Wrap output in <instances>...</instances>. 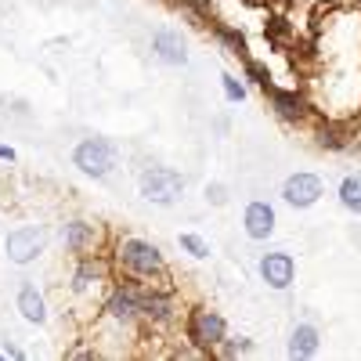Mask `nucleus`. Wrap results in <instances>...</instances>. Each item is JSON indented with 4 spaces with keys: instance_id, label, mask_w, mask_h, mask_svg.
Returning <instances> with one entry per match:
<instances>
[{
    "instance_id": "nucleus-1",
    "label": "nucleus",
    "mask_w": 361,
    "mask_h": 361,
    "mask_svg": "<svg viewBox=\"0 0 361 361\" xmlns=\"http://www.w3.org/2000/svg\"><path fill=\"white\" fill-rule=\"evenodd\" d=\"M180 192H185V177H180L177 170L170 166H152L141 173V195L148 202H159V206H170L180 199Z\"/></svg>"
},
{
    "instance_id": "nucleus-2",
    "label": "nucleus",
    "mask_w": 361,
    "mask_h": 361,
    "mask_svg": "<svg viewBox=\"0 0 361 361\" xmlns=\"http://www.w3.org/2000/svg\"><path fill=\"white\" fill-rule=\"evenodd\" d=\"M119 264L127 271H134V275H166V264H163L159 250L141 243V238H123L119 243Z\"/></svg>"
},
{
    "instance_id": "nucleus-3",
    "label": "nucleus",
    "mask_w": 361,
    "mask_h": 361,
    "mask_svg": "<svg viewBox=\"0 0 361 361\" xmlns=\"http://www.w3.org/2000/svg\"><path fill=\"white\" fill-rule=\"evenodd\" d=\"M188 340L199 347V350H214L228 340V329H224V318L214 314V311H192L188 314Z\"/></svg>"
},
{
    "instance_id": "nucleus-4",
    "label": "nucleus",
    "mask_w": 361,
    "mask_h": 361,
    "mask_svg": "<svg viewBox=\"0 0 361 361\" xmlns=\"http://www.w3.org/2000/svg\"><path fill=\"white\" fill-rule=\"evenodd\" d=\"M76 166L83 170V173H90V177H105L112 166H116V152H112V145L109 141H102V137H90V141H83L80 148H76Z\"/></svg>"
},
{
    "instance_id": "nucleus-5",
    "label": "nucleus",
    "mask_w": 361,
    "mask_h": 361,
    "mask_svg": "<svg viewBox=\"0 0 361 361\" xmlns=\"http://www.w3.org/2000/svg\"><path fill=\"white\" fill-rule=\"evenodd\" d=\"M282 195H286L289 206H311V202H318V195H322V177H314V173H293V177L286 180Z\"/></svg>"
},
{
    "instance_id": "nucleus-6",
    "label": "nucleus",
    "mask_w": 361,
    "mask_h": 361,
    "mask_svg": "<svg viewBox=\"0 0 361 361\" xmlns=\"http://www.w3.org/2000/svg\"><path fill=\"white\" fill-rule=\"evenodd\" d=\"M40 250H44V235L37 228H18V231L8 235V257L15 264H29Z\"/></svg>"
},
{
    "instance_id": "nucleus-7",
    "label": "nucleus",
    "mask_w": 361,
    "mask_h": 361,
    "mask_svg": "<svg viewBox=\"0 0 361 361\" xmlns=\"http://www.w3.org/2000/svg\"><path fill=\"white\" fill-rule=\"evenodd\" d=\"M141 296H145V289H137V286H119V289L109 296L105 311H109L116 322H130V318L141 314Z\"/></svg>"
},
{
    "instance_id": "nucleus-8",
    "label": "nucleus",
    "mask_w": 361,
    "mask_h": 361,
    "mask_svg": "<svg viewBox=\"0 0 361 361\" xmlns=\"http://www.w3.org/2000/svg\"><path fill=\"white\" fill-rule=\"evenodd\" d=\"M293 257L289 253H267L264 257V264H260V275H264V282L271 286V289H289V282H293Z\"/></svg>"
},
{
    "instance_id": "nucleus-9",
    "label": "nucleus",
    "mask_w": 361,
    "mask_h": 361,
    "mask_svg": "<svg viewBox=\"0 0 361 361\" xmlns=\"http://www.w3.org/2000/svg\"><path fill=\"white\" fill-rule=\"evenodd\" d=\"M267 94H271V105H275V112L282 116V119H304L307 116V102L296 94V90H279V87H264Z\"/></svg>"
},
{
    "instance_id": "nucleus-10",
    "label": "nucleus",
    "mask_w": 361,
    "mask_h": 361,
    "mask_svg": "<svg viewBox=\"0 0 361 361\" xmlns=\"http://www.w3.org/2000/svg\"><path fill=\"white\" fill-rule=\"evenodd\" d=\"M271 231H275V209H271L267 202H250V209H246V235L250 238H267Z\"/></svg>"
},
{
    "instance_id": "nucleus-11",
    "label": "nucleus",
    "mask_w": 361,
    "mask_h": 361,
    "mask_svg": "<svg viewBox=\"0 0 361 361\" xmlns=\"http://www.w3.org/2000/svg\"><path fill=\"white\" fill-rule=\"evenodd\" d=\"M152 51L163 58L166 66H185L188 62V54H185V44H180L177 33H170V29H163V33L152 37Z\"/></svg>"
},
{
    "instance_id": "nucleus-12",
    "label": "nucleus",
    "mask_w": 361,
    "mask_h": 361,
    "mask_svg": "<svg viewBox=\"0 0 361 361\" xmlns=\"http://www.w3.org/2000/svg\"><path fill=\"white\" fill-rule=\"evenodd\" d=\"M141 314L148 322H156V325H166L173 318V304H170V296L166 293H145L141 296Z\"/></svg>"
},
{
    "instance_id": "nucleus-13",
    "label": "nucleus",
    "mask_w": 361,
    "mask_h": 361,
    "mask_svg": "<svg viewBox=\"0 0 361 361\" xmlns=\"http://www.w3.org/2000/svg\"><path fill=\"white\" fill-rule=\"evenodd\" d=\"M318 354V329L314 325H296L289 340V357H314Z\"/></svg>"
},
{
    "instance_id": "nucleus-14",
    "label": "nucleus",
    "mask_w": 361,
    "mask_h": 361,
    "mask_svg": "<svg viewBox=\"0 0 361 361\" xmlns=\"http://www.w3.org/2000/svg\"><path fill=\"white\" fill-rule=\"evenodd\" d=\"M66 243H69V250H73V253H83V250H90V246L98 243V231H94V224L73 221V224L66 228Z\"/></svg>"
},
{
    "instance_id": "nucleus-15",
    "label": "nucleus",
    "mask_w": 361,
    "mask_h": 361,
    "mask_svg": "<svg viewBox=\"0 0 361 361\" xmlns=\"http://www.w3.org/2000/svg\"><path fill=\"white\" fill-rule=\"evenodd\" d=\"M18 311H22V318H29V322H44V318H47L44 296H40L33 286H25V289L18 293Z\"/></svg>"
},
{
    "instance_id": "nucleus-16",
    "label": "nucleus",
    "mask_w": 361,
    "mask_h": 361,
    "mask_svg": "<svg viewBox=\"0 0 361 361\" xmlns=\"http://www.w3.org/2000/svg\"><path fill=\"white\" fill-rule=\"evenodd\" d=\"M347 137H354L347 123H322L318 127V145L322 148H343Z\"/></svg>"
},
{
    "instance_id": "nucleus-17",
    "label": "nucleus",
    "mask_w": 361,
    "mask_h": 361,
    "mask_svg": "<svg viewBox=\"0 0 361 361\" xmlns=\"http://www.w3.org/2000/svg\"><path fill=\"white\" fill-rule=\"evenodd\" d=\"M214 37L228 47V54H243V58H250L246 54V40H243V33H235L231 25H224V22H214Z\"/></svg>"
},
{
    "instance_id": "nucleus-18",
    "label": "nucleus",
    "mask_w": 361,
    "mask_h": 361,
    "mask_svg": "<svg viewBox=\"0 0 361 361\" xmlns=\"http://www.w3.org/2000/svg\"><path fill=\"white\" fill-rule=\"evenodd\" d=\"M340 202H343L347 209H354V214H361V177H357V173L347 177L343 185H340Z\"/></svg>"
},
{
    "instance_id": "nucleus-19",
    "label": "nucleus",
    "mask_w": 361,
    "mask_h": 361,
    "mask_svg": "<svg viewBox=\"0 0 361 361\" xmlns=\"http://www.w3.org/2000/svg\"><path fill=\"white\" fill-rule=\"evenodd\" d=\"M177 11H185L192 18V25H206L209 22V4L206 0H173Z\"/></svg>"
},
{
    "instance_id": "nucleus-20",
    "label": "nucleus",
    "mask_w": 361,
    "mask_h": 361,
    "mask_svg": "<svg viewBox=\"0 0 361 361\" xmlns=\"http://www.w3.org/2000/svg\"><path fill=\"white\" fill-rule=\"evenodd\" d=\"M98 275H102V267L87 260V264L76 271V289H90V286H98Z\"/></svg>"
},
{
    "instance_id": "nucleus-21",
    "label": "nucleus",
    "mask_w": 361,
    "mask_h": 361,
    "mask_svg": "<svg viewBox=\"0 0 361 361\" xmlns=\"http://www.w3.org/2000/svg\"><path fill=\"white\" fill-rule=\"evenodd\" d=\"M180 250H188L192 257H206V253H209V246L202 243L199 235H180Z\"/></svg>"
},
{
    "instance_id": "nucleus-22",
    "label": "nucleus",
    "mask_w": 361,
    "mask_h": 361,
    "mask_svg": "<svg viewBox=\"0 0 361 361\" xmlns=\"http://www.w3.org/2000/svg\"><path fill=\"white\" fill-rule=\"evenodd\" d=\"M221 83H224V94H228V102H243V98H246L243 83H238L235 76H221Z\"/></svg>"
},
{
    "instance_id": "nucleus-23",
    "label": "nucleus",
    "mask_w": 361,
    "mask_h": 361,
    "mask_svg": "<svg viewBox=\"0 0 361 361\" xmlns=\"http://www.w3.org/2000/svg\"><path fill=\"white\" fill-rule=\"evenodd\" d=\"M246 73L260 83V87H271V76H267V69L260 66V62H253V58H246Z\"/></svg>"
},
{
    "instance_id": "nucleus-24",
    "label": "nucleus",
    "mask_w": 361,
    "mask_h": 361,
    "mask_svg": "<svg viewBox=\"0 0 361 361\" xmlns=\"http://www.w3.org/2000/svg\"><path fill=\"white\" fill-rule=\"evenodd\" d=\"M206 195H209V199H214L217 206L224 202V188H221V185H214V188H206Z\"/></svg>"
},
{
    "instance_id": "nucleus-25",
    "label": "nucleus",
    "mask_w": 361,
    "mask_h": 361,
    "mask_svg": "<svg viewBox=\"0 0 361 361\" xmlns=\"http://www.w3.org/2000/svg\"><path fill=\"white\" fill-rule=\"evenodd\" d=\"M0 159H8V163H15V148H8V145H0Z\"/></svg>"
},
{
    "instance_id": "nucleus-26",
    "label": "nucleus",
    "mask_w": 361,
    "mask_h": 361,
    "mask_svg": "<svg viewBox=\"0 0 361 361\" xmlns=\"http://www.w3.org/2000/svg\"><path fill=\"white\" fill-rule=\"evenodd\" d=\"M357 4H361V0H357Z\"/></svg>"
}]
</instances>
